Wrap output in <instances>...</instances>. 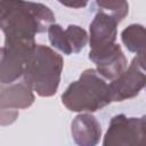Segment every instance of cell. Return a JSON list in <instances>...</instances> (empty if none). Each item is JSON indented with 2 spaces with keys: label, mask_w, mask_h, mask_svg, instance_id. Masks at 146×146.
I'll list each match as a JSON object with an SVG mask.
<instances>
[{
  "label": "cell",
  "mask_w": 146,
  "mask_h": 146,
  "mask_svg": "<svg viewBox=\"0 0 146 146\" xmlns=\"http://www.w3.org/2000/svg\"><path fill=\"white\" fill-rule=\"evenodd\" d=\"M52 10L40 2L27 0L0 1V27L5 41H34L55 23Z\"/></svg>",
  "instance_id": "6da1fadb"
},
{
  "label": "cell",
  "mask_w": 146,
  "mask_h": 146,
  "mask_svg": "<svg viewBox=\"0 0 146 146\" xmlns=\"http://www.w3.org/2000/svg\"><path fill=\"white\" fill-rule=\"evenodd\" d=\"M63 67V57L57 51L35 44L26 62L23 81L40 97H51L58 90Z\"/></svg>",
  "instance_id": "7a4b0ae2"
},
{
  "label": "cell",
  "mask_w": 146,
  "mask_h": 146,
  "mask_svg": "<svg viewBox=\"0 0 146 146\" xmlns=\"http://www.w3.org/2000/svg\"><path fill=\"white\" fill-rule=\"evenodd\" d=\"M62 103L72 112H97L112 103L110 84L97 70L87 68L62 94Z\"/></svg>",
  "instance_id": "3957f363"
},
{
  "label": "cell",
  "mask_w": 146,
  "mask_h": 146,
  "mask_svg": "<svg viewBox=\"0 0 146 146\" xmlns=\"http://www.w3.org/2000/svg\"><path fill=\"white\" fill-rule=\"evenodd\" d=\"M104 146H146V114L140 117L114 115L104 136Z\"/></svg>",
  "instance_id": "277c9868"
},
{
  "label": "cell",
  "mask_w": 146,
  "mask_h": 146,
  "mask_svg": "<svg viewBox=\"0 0 146 146\" xmlns=\"http://www.w3.org/2000/svg\"><path fill=\"white\" fill-rule=\"evenodd\" d=\"M35 44V41H5L1 47V84L14 83L23 76Z\"/></svg>",
  "instance_id": "5b68a950"
},
{
  "label": "cell",
  "mask_w": 146,
  "mask_h": 146,
  "mask_svg": "<svg viewBox=\"0 0 146 146\" xmlns=\"http://www.w3.org/2000/svg\"><path fill=\"white\" fill-rule=\"evenodd\" d=\"M146 87V74L139 67L135 59L131 60L129 67L124 70L116 79L110 83L112 102H123L139 95Z\"/></svg>",
  "instance_id": "8992f818"
},
{
  "label": "cell",
  "mask_w": 146,
  "mask_h": 146,
  "mask_svg": "<svg viewBox=\"0 0 146 146\" xmlns=\"http://www.w3.org/2000/svg\"><path fill=\"white\" fill-rule=\"evenodd\" d=\"M47 32L50 44L64 55L80 52L86 47L89 38L83 27L74 24H70L64 30L59 24L54 23L48 27Z\"/></svg>",
  "instance_id": "52a82bcc"
},
{
  "label": "cell",
  "mask_w": 146,
  "mask_h": 146,
  "mask_svg": "<svg viewBox=\"0 0 146 146\" xmlns=\"http://www.w3.org/2000/svg\"><path fill=\"white\" fill-rule=\"evenodd\" d=\"M89 59L96 65L97 72L106 80H114L124 72L128 60L121 49V46L114 43L102 50H90Z\"/></svg>",
  "instance_id": "ba28073f"
},
{
  "label": "cell",
  "mask_w": 146,
  "mask_h": 146,
  "mask_svg": "<svg viewBox=\"0 0 146 146\" xmlns=\"http://www.w3.org/2000/svg\"><path fill=\"white\" fill-rule=\"evenodd\" d=\"M119 22L111 15L99 10L89 25L90 50H102L111 47L116 41Z\"/></svg>",
  "instance_id": "9c48e42d"
},
{
  "label": "cell",
  "mask_w": 146,
  "mask_h": 146,
  "mask_svg": "<svg viewBox=\"0 0 146 146\" xmlns=\"http://www.w3.org/2000/svg\"><path fill=\"white\" fill-rule=\"evenodd\" d=\"M71 133L79 146H95L102 137V125L90 113L78 114L71 123Z\"/></svg>",
  "instance_id": "30bf717a"
},
{
  "label": "cell",
  "mask_w": 146,
  "mask_h": 146,
  "mask_svg": "<svg viewBox=\"0 0 146 146\" xmlns=\"http://www.w3.org/2000/svg\"><path fill=\"white\" fill-rule=\"evenodd\" d=\"M35 100L33 90L23 81L1 84L0 108L21 110L30 107Z\"/></svg>",
  "instance_id": "8fae6325"
},
{
  "label": "cell",
  "mask_w": 146,
  "mask_h": 146,
  "mask_svg": "<svg viewBox=\"0 0 146 146\" xmlns=\"http://www.w3.org/2000/svg\"><path fill=\"white\" fill-rule=\"evenodd\" d=\"M121 40L129 51L137 54L146 46V27L140 24H130L121 32Z\"/></svg>",
  "instance_id": "7c38bea8"
},
{
  "label": "cell",
  "mask_w": 146,
  "mask_h": 146,
  "mask_svg": "<svg viewBox=\"0 0 146 146\" xmlns=\"http://www.w3.org/2000/svg\"><path fill=\"white\" fill-rule=\"evenodd\" d=\"M96 3L102 11L113 16L119 23L129 14L128 0H96Z\"/></svg>",
  "instance_id": "4fadbf2b"
},
{
  "label": "cell",
  "mask_w": 146,
  "mask_h": 146,
  "mask_svg": "<svg viewBox=\"0 0 146 146\" xmlns=\"http://www.w3.org/2000/svg\"><path fill=\"white\" fill-rule=\"evenodd\" d=\"M1 110V125L11 124L18 116V110L0 108Z\"/></svg>",
  "instance_id": "5bb4252c"
},
{
  "label": "cell",
  "mask_w": 146,
  "mask_h": 146,
  "mask_svg": "<svg viewBox=\"0 0 146 146\" xmlns=\"http://www.w3.org/2000/svg\"><path fill=\"white\" fill-rule=\"evenodd\" d=\"M58 2L65 7L79 9V8H84L88 5L89 0H58Z\"/></svg>",
  "instance_id": "9a60e30c"
},
{
  "label": "cell",
  "mask_w": 146,
  "mask_h": 146,
  "mask_svg": "<svg viewBox=\"0 0 146 146\" xmlns=\"http://www.w3.org/2000/svg\"><path fill=\"white\" fill-rule=\"evenodd\" d=\"M136 55H137V56L133 57V59L137 62V64L139 65V67H140L143 71L146 72V46H145L143 49H140Z\"/></svg>",
  "instance_id": "2e32d148"
}]
</instances>
